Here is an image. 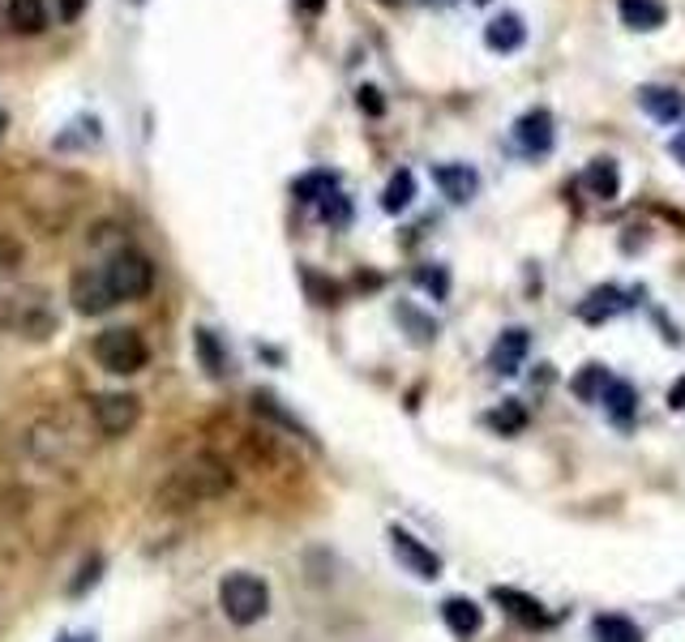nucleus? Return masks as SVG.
Listing matches in <instances>:
<instances>
[{
	"label": "nucleus",
	"mask_w": 685,
	"mask_h": 642,
	"mask_svg": "<svg viewBox=\"0 0 685 642\" xmlns=\"http://www.w3.org/2000/svg\"><path fill=\"white\" fill-rule=\"evenodd\" d=\"M82 9H86V0H61V13H65V17H77Z\"/></svg>",
	"instance_id": "31"
},
{
	"label": "nucleus",
	"mask_w": 685,
	"mask_h": 642,
	"mask_svg": "<svg viewBox=\"0 0 685 642\" xmlns=\"http://www.w3.org/2000/svg\"><path fill=\"white\" fill-rule=\"evenodd\" d=\"M9 26L17 35H39L48 26V9L43 0H9Z\"/></svg>",
	"instance_id": "19"
},
{
	"label": "nucleus",
	"mask_w": 685,
	"mask_h": 642,
	"mask_svg": "<svg viewBox=\"0 0 685 642\" xmlns=\"http://www.w3.org/2000/svg\"><path fill=\"white\" fill-rule=\"evenodd\" d=\"M441 621L454 630V639H472L479 630V621H484V613H479L468 595H450V600L441 604Z\"/></svg>",
	"instance_id": "13"
},
{
	"label": "nucleus",
	"mask_w": 685,
	"mask_h": 642,
	"mask_svg": "<svg viewBox=\"0 0 685 642\" xmlns=\"http://www.w3.org/2000/svg\"><path fill=\"white\" fill-rule=\"evenodd\" d=\"M4 125H9V116H4V112H0V138H4Z\"/></svg>",
	"instance_id": "34"
},
{
	"label": "nucleus",
	"mask_w": 685,
	"mask_h": 642,
	"mask_svg": "<svg viewBox=\"0 0 685 642\" xmlns=\"http://www.w3.org/2000/svg\"><path fill=\"white\" fill-rule=\"evenodd\" d=\"M600 403H609V416H613L616 425H630L634 412H638V394H634L630 381H609V390H605Z\"/></svg>",
	"instance_id": "21"
},
{
	"label": "nucleus",
	"mask_w": 685,
	"mask_h": 642,
	"mask_svg": "<svg viewBox=\"0 0 685 642\" xmlns=\"http://www.w3.org/2000/svg\"><path fill=\"white\" fill-rule=\"evenodd\" d=\"M90 412H95V425L103 428V432H112V437H121V432H129L137 425L134 394H99Z\"/></svg>",
	"instance_id": "6"
},
{
	"label": "nucleus",
	"mask_w": 685,
	"mask_h": 642,
	"mask_svg": "<svg viewBox=\"0 0 685 642\" xmlns=\"http://www.w3.org/2000/svg\"><path fill=\"white\" fill-rule=\"evenodd\" d=\"M616 13H621V22L630 26V30H656V26H664V4L660 0H616Z\"/></svg>",
	"instance_id": "15"
},
{
	"label": "nucleus",
	"mask_w": 685,
	"mask_h": 642,
	"mask_svg": "<svg viewBox=\"0 0 685 642\" xmlns=\"http://www.w3.org/2000/svg\"><path fill=\"white\" fill-rule=\"evenodd\" d=\"M219 608L227 613L232 626H258L271 613V587L258 574H227L219 582Z\"/></svg>",
	"instance_id": "2"
},
{
	"label": "nucleus",
	"mask_w": 685,
	"mask_h": 642,
	"mask_svg": "<svg viewBox=\"0 0 685 642\" xmlns=\"http://www.w3.org/2000/svg\"><path fill=\"white\" fill-rule=\"evenodd\" d=\"M390 544H395V557L408 566L415 578H441V557L433 553V549H424L420 540H411L403 527H390Z\"/></svg>",
	"instance_id": "5"
},
{
	"label": "nucleus",
	"mask_w": 685,
	"mask_h": 642,
	"mask_svg": "<svg viewBox=\"0 0 685 642\" xmlns=\"http://www.w3.org/2000/svg\"><path fill=\"white\" fill-rule=\"evenodd\" d=\"M479 4H488V0H479Z\"/></svg>",
	"instance_id": "36"
},
{
	"label": "nucleus",
	"mask_w": 685,
	"mask_h": 642,
	"mask_svg": "<svg viewBox=\"0 0 685 642\" xmlns=\"http://www.w3.org/2000/svg\"><path fill=\"white\" fill-rule=\"evenodd\" d=\"M669 407H673V412H685V377L673 381V390H669Z\"/></svg>",
	"instance_id": "29"
},
{
	"label": "nucleus",
	"mask_w": 685,
	"mask_h": 642,
	"mask_svg": "<svg viewBox=\"0 0 685 642\" xmlns=\"http://www.w3.org/2000/svg\"><path fill=\"white\" fill-rule=\"evenodd\" d=\"M591 634H596V642H643V630H638L634 621L616 617V613L596 617V621H591Z\"/></svg>",
	"instance_id": "22"
},
{
	"label": "nucleus",
	"mask_w": 685,
	"mask_h": 642,
	"mask_svg": "<svg viewBox=\"0 0 685 642\" xmlns=\"http://www.w3.org/2000/svg\"><path fill=\"white\" fill-rule=\"evenodd\" d=\"M527 348H532V335L527 330H506L497 343H493V352H488V364L501 373V377H514L519 368H523V356H527Z\"/></svg>",
	"instance_id": "11"
},
{
	"label": "nucleus",
	"mask_w": 685,
	"mask_h": 642,
	"mask_svg": "<svg viewBox=\"0 0 685 642\" xmlns=\"http://www.w3.org/2000/svg\"><path fill=\"white\" fill-rule=\"evenodd\" d=\"M95 360L108 368V373H121V377H129L137 368H146V343H141V335L129 330V326H116V330H103L99 339H95Z\"/></svg>",
	"instance_id": "4"
},
{
	"label": "nucleus",
	"mask_w": 685,
	"mask_h": 642,
	"mask_svg": "<svg viewBox=\"0 0 685 642\" xmlns=\"http://www.w3.org/2000/svg\"><path fill=\"white\" fill-rule=\"evenodd\" d=\"M399 317H403V322H411V326H415V339H433V330H437V326H433L428 317H411V309H408V304L399 309Z\"/></svg>",
	"instance_id": "28"
},
{
	"label": "nucleus",
	"mask_w": 685,
	"mask_h": 642,
	"mask_svg": "<svg viewBox=\"0 0 685 642\" xmlns=\"http://www.w3.org/2000/svg\"><path fill=\"white\" fill-rule=\"evenodd\" d=\"M609 368L605 364H583L578 373H574V381H570V390L583 399V403H600L605 399V390H609Z\"/></svg>",
	"instance_id": "18"
},
{
	"label": "nucleus",
	"mask_w": 685,
	"mask_h": 642,
	"mask_svg": "<svg viewBox=\"0 0 685 642\" xmlns=\"http://www.w3.org/2000/svg\"><path fill=\"white\" fill-rule=\"evenodd\" d=\"M669 150H673V159H677V163L685 167V129L677 134V138H673V146H669Z\"/></svg>",
	"instance_id": "30"
},
{
	"label": "nucleus",
	"mask_w": 685,
	"mask_h": 642,
	"mask_svg": "<svg viewBox=\"0 0 685 642\" xmlns=\"http://www.w3.org/2000/svg\"><path fill=\"white\" fill-rule=\"evenodd\" d=\"M424 4H450V0H424Z\"/></svg>",
	"instance_id": "35"
},
{
	"label": "nucleus",
	"mask_w": 685,
	"mask_h": 642,
	"mask_svg": "<svg viewBox=\"0 0 685 642\" xmlns=\"http://www.w3.org/2000/svg\"><path fill=\"white\" fill-rule=\"evenodd\" d=\"M331 193H339L331 172H313V176H304V180L296 185V198H300V202H317V206H322Z\"/></svg>",
	"instance_id": "23"
},
{
	"label": "nucleus",
	"mask_w": 685,
	"mask_h": 642,
	"mask_svg": "<svg viewBox=\"0 0 685 642\" xmlns=\"http://www.w3.org/2000/svg\"><path fill=\"white\" fill-rule=\"evenodd\" d=\"M296 4H300V9H317L322 0H296Z\"/></svg>",
	"instance_id": "33"
},
{
	"label": "nucleus",
	"mask_w": 685,
	"mask_h": 642,
	"mask_svg": "<svg viewBox=\"0 0 685 642\" xmlns=\"http://www.w3.org/2000/svg\"><path fill=\"white\" fill-rule=\"evenodd\" d=\"M322 218H326V223H335V227H339V223H347V218H351V198L331 193V198L322 202Z\"/></svg>",
	"instance_id": "26"
},
{
	"label": "nucleus",
	"mask_w": 685,
	"mask_h": 642,
	"mask_svg": "<svg viewBox=\"0 0 685 642\" xmlns=\"http://www.w3.org/2000/svg\"><path fill=\"white\" fill-rule=\"evenodd\" d=\"M488 425L497 428V432H519V428L527 425V412H523V403H506V407H497L488 416Z\"/></svg>",
	"instance_id": "25"
},
{
	"label": "nucleus",
	"mask_w": 685,
	"mask_h": 642,
	"mask_svg": "<svg viewBox=\"0 0 685 642\" xmlns=\"http://www.w3.org/2000/svg\"><path fill=\"white\" fill-rule=\"evenodd\" d=\"M360 108H364L369 116H382V112H386V99H382V90H377V86H360Z\"/></svg>",
	"instance_id": "27"
},
{
	"label": "nucleus",
	"mask_w": 685,
	"mask_h": 642,
	"mask_svg": "<svg viewBox=\"0 0 685 642\" xmlns=\"http://www.w3.org/2000/svg\"><path fill=\"white\" fill-rule=\"evenodd\" d=\"M73 304H77L82 313H103V309H112V304H116L112 287L103 284V270L77 275V284H73Z\"/></svg>",
	"instance_id": "12"
},
{
	"label": "nucleus",
	"mask_w": 685,
	"mask_h": 642,
	"mask_svg": "<svg viewBox=\"0 0 685 642\" xmlns=\"http://www.w3.org/2000/svg\"><path fill=\"white\" fill-rule=\"evenodd\" d=\"M625 304H630V300H625V291L613 287V284H605V287H596V291L578 304V317H583V322H609V317H616Z\"/></svg>",
	"instance_id": "14"
},
{
	"label": "nucleus",
	"mask_w": 685,
	"mask_h": 642,
	"mask_svg": "<svg viewBox=\"0 0 685 642\" xmlns=\"http://www.w3.org/2000/svg\"><path fill=\"white\" fill-rule=\"evenodd\" d=\"M411 198H415V176H411L408 167H399V172L390 176V185L382 189V211L403 214L411 206Z\"/></svg>",
	"instance_id": "20"
},
{
	"label": "nucleus",
	"mask_w": 685,
	"mask_h": 642,
	"mask_svg": "<svg viewBox=\"0 0 685 642\" xmlns=\"http://www.w3.org/2000/svg\"><path fill=\"white\" fill-rule=\"evenodd\" d=\"M638 103H643V112H647L651 121H660V125L682 121V112H685V95L673 90V86H643V90H638Z\"/></svg>",
	"instance_id": "10"
},
{
	"label": "nucleus",
	"mask_w": 685,
	"mask_h": 642,
	"mask_svg": "<svg viewBox=\"0 0 685 642\" xmlns=\"http://www.w3.org/2000/svg\"><path fill=\"white\" fill-rule=\"evenodd\" d=\"M198 356L202 364L219 377L223 368H227V360H223V348H219V339H214V330H198Z\"/></svg>",
	"instance_id": "24"
},
{
	"label": "nucleus",
	"mask_w": 685,
	"mask_h": 642,
	"mask_svg": "<svg viewBox=\"0 0 685 642\" xmlns=\"http://www.w3.org/2000/svg\"><path fill=\"white\" fill-rule=\"evenodd\" d=\"M227 489H232V467H227L223 458L205 454V458H194V463L176 467V471L159 484L154 505H159V509H194V505H202V501L223 498Z\"/></svg>",
	"instance_id": "1"
},
{
	"label": "nucleus",
	"mask_w": 685,
	"mask_h": 642,
	"mask_svg": "<svg viewBox=\"0 0 685 642\" xmlns=\"http://www.w3.org/2000/svg\"><path fill=\"white\" fill-rule=\"evenodd\" d=\"M484 43H488L493 52H514V48H523V22H519L514 13L493 17L488 30H484Z\"/></svg>",
	"instance_id": "17"
},
{
	"label": "nucleus",
	"mask_w": 685,
	"mask_h": 642,
	"mask_svg": "<svg viewBox=\"0 0 685 642\" xmlns=\"http://www.w3.org/2000/svg\"><path fill=\"white\" fill-rule=\"evenodd\" d=\"M433 180H437V189H441L450 202H459V206H468L479 193L476 167H468V163H437V167H433Z\"/></svg>",
	"instance_id": "7"
},
{
	"label": "nucleus",
	"mask_w": 685,
	"mask_h": 642,
	"mask_svg": "<svg viewBox=\"0 0 685 642\" xmlns=\"http://www.w3.org/2000/svg\"><path fill=\"white\" fill-rule=\"evenodd\" d=\"M583 185H587V193H591V198H600V202H613L616 189H621V172H616L613 159H591V167H587Z\"/></svg>",
	"instance_id": "16"
},
{
	"label": "nucleus",
	"mask_w": 685,
	"mask_h": 642,
	"mask_svg": "<svg viewBox=\"0 0 685 642\" xmlns=\"http://www.w3.org/2000/svg\"><path fill=\"white\" fill-rule=\"evenodd\" d=\"M552 138H557V129H552V116H548L545 108L519 116V125H514V142L523 146L527 154H548V150H552Z\"/></svg>",
	"instance_id": "9"
},
{
	"label": "nucleus",
	"mask_w": 685,
	"mask_h": 642,
	"mask_svg": "<svg viewBox=\"0 0 685 642\" xmlns=\"http://www.w3.org/2000/svg\"><path fill=\"white\" fill-rule=\"evenodd\" d=\"M493 600H497V604H501L514 621H523V626H532V630H548V626H552V613H548L536 595H523V591L497 587V591H493Z\"/></svg>",
	"instance_id": "8"
},
{
	"label": "nucleus",
	"mask_w": 685,
	"mask_h": 642,
	"mask_svg": "<svg viewBox=\"0 0 685 642\" xmlns=\"http://www.w3.org/2000/svg\"><path fill=\"white\" fill-rule=\"evenodd\" d=\"M103 284L112 287L116 304H125V300H137V295H146V291H150V284H154V266H150V257H146V253H137V249H121V253L103 266Z\"/></svg>",
	"instance_id": "3"
},
{
	"label": "nucleus",
	"mask_w": 685,
	"mask_h": 642,
	"mask_svg": "<svg viewBox=\"0 0 685 642\" xmlns=\"http://www.w3.org/2000/svg\"><path fill=\"white\" fill-rule=\"evenodd\" d=\"M61 642H95V634H65Z\"/></svg>",
	"instance_id": "32"
}]
</instances>
